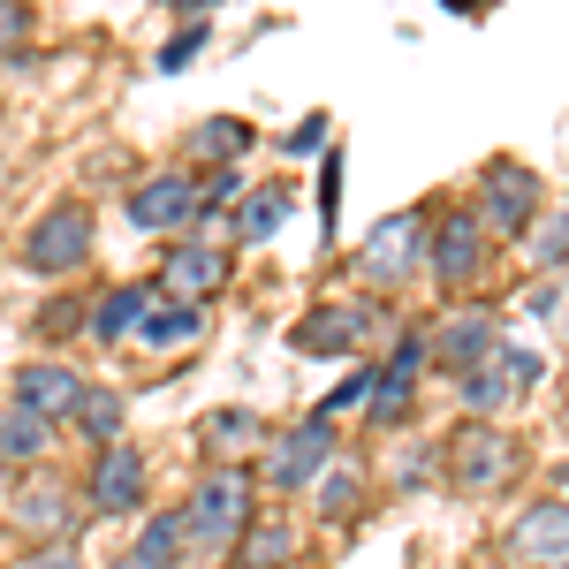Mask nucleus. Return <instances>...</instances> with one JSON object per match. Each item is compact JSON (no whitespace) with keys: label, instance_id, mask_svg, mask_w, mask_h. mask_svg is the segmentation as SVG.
<instances>
[{"label":"nucleus","instance_id":"obj_10","mask_svg":"<svg viewBox=\"0 0 569 569\" xmlns=\"http://www.w3.org/2000/svg\"><path fill=\"white\" fill-rule=\"evenodd\" d=\"M198 182H190V168H160V176H144L130 190V228H144V236H176V228H190L198 220Z\"/></svg>","mask_w":569,"mask_h":569},{"label":"nucleus","instance_id":"obj_7","mask_svg":"<svg viewBox=\"0 0 569 569\" xmlns=\"http://www.w3.org/2000/svg\"><path fill=\"white\" fill-rule=\"evenodd\" d=\"M426 273H433L440 289H463V281L486 273V220H479V206H448V213H433Z\"/></svg>","mask_w":569,"mask_h":569},{"label":"nucleus","instance_id":"obj_6","mask_svg":"<svg viewBox=\"0 0 569 569\" xmlns=\"http://www.w3.org/2000/svg\"><path fill=\"white\" fill-rule=\"evenodd\" d=\"M539 372H547V357L525 350V342H501V350L486 357L479 372H463L456 380V402L471 410V418H493L501 402H517L525 388H539Z\"/></svg>","mask_w":569,"mask_h":569},{"label":"nucleus","instance_id":"obj_23","mask_svg":"<svg viewBox=\"0 0 569 569\" xmlns=\"http://www.w3.org/2000/svg\"><path fill=\"white\" fill-rule=\"evenodd\" d=\"M525 251H531V273H547V281H562V273H569V206H547V213L531 220Z\"/></svg>","mask_w":569,"mask_h":569},{"label":"nucleus","instance_id":"obj_18","mask_svg":"<svg viewBox=\"0 0 569 569\" xmlns=\"http://www.w3.org/2000/svg\"><path fill=\"white\" fill-rule=\"evenodd\" d=\"M509 539L525 547L531 562H569V501H539V509H525Z\"/></svg>","mask_w":569,"mask_h":569},{"label":"nucleus","instance_id":"obj_15","mask_svg":"<svg viewBox=\"0 0 569 569\" xmlns=\"http://www.w3.org/2000/svg\"><path fill=\"white\" fill-rule=\"evenodd\" d=\"M493 350H501V319H493V311H456V319H440V327H433V365H440V372H456V380L479 372Z\"/></svg>","mask_w":569,"mask_h":569},{"label":"nucleus","instance_id":"obj_2","mask_svg":"<svg viewBox=\"0 0 569 569\" xmlns=\"http://www.w3.org/2000/svg\"><path fill=\"white\" fill-rule=\"evenodd\" d=\"M426 243H433V213H388L365 243H357V273L372 281V289H410L418 273H426Z\"/></svg>","mask_w":569,"mask_h":569},{"label":"nucleus","instance_id":"obj_28","mask_svg":"<svg viewBox=\"0 0 569 569\" xmlns=\"http://www.w3.org/2000/svg\"><path fill=\"white\" fill-rule=\"evenodd\" d=\"M319 509H327V517H350V509H357V471H342V463H335V471H327V486H319Z\"/></svg>","mask_w":569,"mask_h":569},{"label":"nucleus","instance_id":"obj_3","mask_svg":"<svg viewBox=\"0 0 569 569\" xmlns=\"http://www.w3.org/2000/svg\"><path fill=\"white\" fill-rule=\"evenodd\" d=\"M471 206H479L486 236H509V243H525L531 220L547 213V206H539V176H531L525 160H486V168H479V190H471Z\"/></svg>","mask_w":569,"mask_h":569},{"label":"nucleus","instance_id":"obj_26","mask_svg":"<svg viewBox=\"0 0 569 569\" xmlns=\"http://www.w3.org/2000/svg\"><path fill=\"white\" fill-rule=\"evenodd\" d=\"M198 440H206V456H243V448L266 440V426H259V410H213L198 426Z\"/></svg>","mask_w":569,"mask_h":569},{"label":"nucleus","instance_id":"obj_33","mask_svg":"<svg viewBox=\"0 0 569 569\" xmlns=\"http://www.w3.org/2000/svg\"><path fill=\"white\" fill-rule=\"evenodd\" d=\"M0 23H16V16H8V0H0Z\"/></svg>","mask_w":569,"mask_h":569},{"label":"nucleus","instance_id":"obj_30","mask_svg":"<svg viewBox=\"0 0 569 569\" xmlns=\"http://www.w3.org/2000/svg\"><path fill=\"white\" fill-rule=\"evenodd\" d=\"M16 569H84V562H77L69 547H31V555H23Z\"/></svg>","mask_w":569,"mask_h":569},{"label":"nucleus","instance_id":"obj_31","mask_svg":"<svg viewBox=\"0 0 569 569\" xmlns=\"http://www.w3.org/2000/svg\"><path fill=\"white\" fill-rule=\"evenodd\" d=\"M319 137H327V122H319V114H311L305 130L289 137V152H297V160H311V152H319Z\"/></svg>","mask_w":569,"mask_h":569},{"label":"nucleus","instance_id":"obj_17","mask_svg":"<svg viewBox=\"0 0 569 569\" xmlns=\"http://www.w3.org/2000/svg\"><path fill=\"white\" fill-rule=\"evenodd\" d=\"M198 335H206V311L168 297V289H160V297L144 305V319H137V342H144V350H190Z\"/></svg>","mask_w":569,"mask_h":569},{"label":"nucleus","instance_id":"obj_1","mask_svg":"<svg viewBox=\"0 0 569 569\" xmlns=\"http://www.w3.org/2000/svg\"><path fill=\"white\" fill-rule=\"evenodd\" d=\"M251 493H259V479L251 471H206L198 479V493L182 501V525H190V547L198 555H236V539L251 531Z\"/></svg>","mask_w":569,"mask_h":569},{"label":"nucleus","instance_id":"obj_11","mask_svg":"<svg viewBox=\"0 0 569 569\" xmlns=\"http://www.w3.org/2000/svg\"><path fill=\"white\" fill-rule=\"evenodd\" d=\"M372 327H388L380 305H319V311H305V319L289 327V350H305V357H350Z\"/></svg>","mask_w":569,"mask_h":569},{"label":"nucleus","instance_id":"obj_21","mask_svg":"<svg viewBox=\"0 0 569 569\" xmlns=\"http://www.w3.org/2000/svg\"><path fill=\"white\" fill-rule=\"evenodd\" d=\"M182 547H190L182 509H160V517H144V531H137V547H130V562H137V569H176Z\"/></svg>","mask_w":569,"mask_h":569},{"label":"nucleus","instance_id":"obj_27","mask_svg":"<svg viewBox=\"0 0 569 569\" xmlns=\"http://www.w3.org/2000/svg\"><path fill=\"white\" fill-rule=\"evenodd\" d=\"M77 426H84V433L107 448V440L122 433V395H114V388H84V402H77Z\"/></svg>","mask_w":569,"mask_h":569},{"label":"nucleus","instance_id":"obj_9","mask_svg":"<svg viewBox=\"0 0 569 569\" xmlns=\"http://www.w3.org/2000/svg\"><path fill=\"white\" fill-rule=\"evenodd\" d=\"M8 517L23 539H39V547H69V531H77V486L53 479V471H31V479L16 486V501H8Z\"/></svg>","mask_w":569,"mask_h":569},{"label":"nucleus","instance_id":"obj_5","mask_svg":"<svg viewBox=\"0 0 569 569\" xmlns=\"http://www.w3.org/2000/svg\"><path fill=\"white\" fill-rule=\"evenodd\" d=\"M335 463H342V448H335V418H305V426H289V433L266 448L259 486H266V493H305V486L327 479Z\"/></svg>","mask_w":569,"mask_h":569},{"label":"nucleus","instance_id":"obj_29","mask_svg":"<svg viewBox=\"0 0 569 569\" xmlns=\"http://www.w3.org/2000/svg\"><path fill=\"white\" fill-rule=\"evenodd\" d=\"M198 46H206V23H182L176 39L160 46V77H168V69H182V61H198Z\"/></svg>","mask_w":569,"mask_h":569},{"label":"nucleus","instance_id":"obj_35","mask_svg":"<svg viewBox=\"0 0 569 569\" xmlns=\"http://www.w3.org/2000/svg\"><path fill=\"white\" fill-rule=\"evenodd\" d=\"M539 569H569V562H539Z\"/></svg>","mask_w":569,"mask_h":569},{"label":"nucleus","instance_id":"obj_32","mask_svg":"<svg viewBox=\"0 0 569 569\" xmlns=\"http://www.w3.org/2000/svg\"><path fill=\"white\" fill-rule=\"evenodd\" d=\"M168 8H182V16H206V8H213V0H168Z\"/></svg>","mask_w":569,"mask_h":569},{"label":"nucleus","instance_id":"obj_14","mask_svg":"<svg viewBox=\"0 0 569 569\" xmlns=\"http://www.w3.org/2000/svg\"><path fill=\"white\" fill-rule=\"evenodd\" d=\"M91 509L99 517H137L144 509V456L137 448H122V440H107L99 456H91Z\"/></svg>","mask_w":569,"mask_h":569},{"label":"nucleus","instance_id":"obj_8","mask_svg":"<svg viewBox=\"0 0 569 569\" xmlns=\"http://www.w3.org/2000/svg\"><path fill=\"white\" fill-rule=\"evenodd\" d=\"M440 456H448V486H463V493H493L517 471V440L501 433V426H486V418H471Z\"/></svg>","mask_w":569,"mask_h":569},{"label":"nucleus","instance_id":"obj_25","mask_svg":"<svg viewBox=\"0 0 569 569\" xmlns=\"http://www.w3.org/2000/svg\"><path fill=\"white\" fill-rule=\"evenodd\" d=\"M289 206H297L289 182H259V190H243V206H236V236H243V243H266V236L281 228Z\"/></svg>","mask_w":569,"mask_h":569},{"label":"nucleus","instance_id":"obj_36","mask_svg":"<svg viewBox=\"0 0 569 569\" xmlns=\"http://www.w3.org/2000/svg\"><path fill=\"white\" fill-rule=\"evenodd\" d=\"M562 501H569V479H562Z\"/></svg>","mask_w":569,"mask_h":569},{"label":"nucleus","instance_id":"obj_20","mask_svg":"<svg viewBox=\"0 0 569 569\" xmlns=\"http://www.w3.org/2000/svg\"><path fill=\"white\" fill-rule=\"evenodd\" d=\"M297 555V525L289 517H251V531L236 539V569H281Z\"/></svg>","mask_w":569,"mask_h":569},{"label":"nucleus","instance_id":"obj_12","mask_svg":"<svg viewBox=\"0 0 569 569\" xmlns=\"http://www.w3.org/2000/svg\"><path fill=\"white\" fill-rule=\"evenodd\" d=\"M84 372L77 365H61V357H39V365H23L16 380H8V402H23V410H39L46 426H61V418H77V402H84Z\"/></svg>","mask_w":569,"mask_h":569},{"label":"nucleus","instance_id":"obj_24","mask_svg":"<svg viewBox=\"0 0 569 569\" xmlns=\"http://www.w3.org/2000/svg\"><path fill=\"white\" fill-rule=\"evenodd\" d=\"M243 152H251V122H243V114H213V122H198V130H190V160L236 168Z\"/></svg>","mask_w":569,"mask_h":569},{"label":"nucleus","instance_id":"obj_19","mask_svg":"<svg viewBox=\"0 0 569 569\" xmlns=\"http://www.w3.org/2000/svg\"><path fill=\"white\" fill-rule=\"evenodd\" d=\"M160 297V281H122V289H107L99 305H91V327L84 335H99V342H122V335H137V319H144V305Z\"/></svg>","mask_w":569,"mask_h":569},{"label":"nucleus","instance_id":"obj_13","mask_svg":"<svg viewBox=\"0 0 569 569\" xmlns=\"http://www.w3.org/2000/svg\"><path fill=\"white\" fill-rule=\"evenodd\" d=\"M426 357H433V342H395V357L372 372V402H365V418L372 426H402L410 410H418V372H426Z\"/></svg>","mask_w":569,"mask_h":569},{"label":"nucleus","instance_id":"obj_22","mask_svg":"<svg viewBox=\"0 0 569 569\" xmlns=\"http://www.w3.org/2000/svg\"><path fill=\"white\" fill-rule=\"evenodd\" d=\"M46 448H53V426H46L39 410L0 402V456H8V463H39Z\"/></svg>","mask_w":569,"mask_h":569},{"label":"nucleus","instance_id":"obj_34","mask_svg":"<svg viewBox=\"0 0 569 569\" xmlns=\"http://www.w3.org/2000/svg\"><path fill=\"white\" fill-rule=\"evenodd\" d=\"M114 569H137V562H130V555H122V562H114Z\"/></svg>","mask_w":569,"mask_h":569},{"label":"nucleus","instance_id":"obj_16","mask_svg":"<svg viewBox=\"0 0 569 569\" xmlns=\"http://www.w3.org/2000/svg\"><path fill=\"white\" fill-rule=\"evenodd\" d=\"M220 281H228V251H213V243H176L168 266H160V289L182 297V305H206Z\"/></svg>","mask_w":569,"mask_h":569},{"label":"nucleus","instance_id":"obj_4","mask_svg":"<svg viewBox=\"0 0 569 569\" xmlns=\"http://www.w3.org/2000/svg\"><path fill=\"white\" fill-rule=\"evenodd\" d=\"M23 266H31L39 281H69L77 266H91V206H84V198L46 206V213L31 220V236H23Z\"/></svg>","mask_w":569,"mask_h":569}]
</instances>
